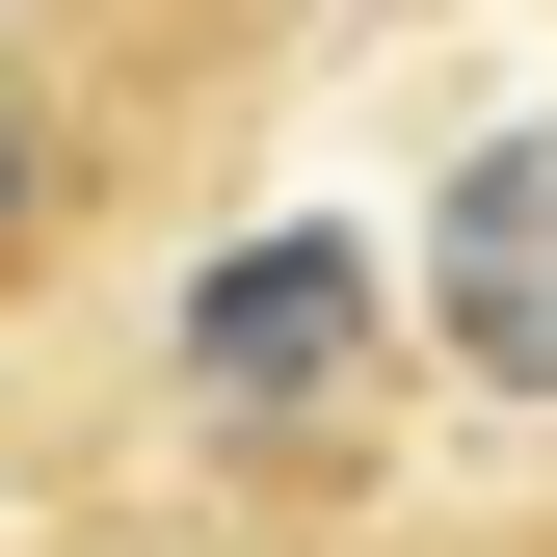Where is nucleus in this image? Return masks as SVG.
<instances>
[{"instance_id":"nucleus-2","label":"nucleus","mask_w":557,"mask_h":557,"mask_svg":"<svg viewBox=\"0 0 557 557\" xmlns=\"http://www.w3.org/2000/svg\"><path fill=\"white\" fill-rule=\"evenodd\" d=\"M186 557H557V478H505V505H239Z\"/></svg>"},{"instance_id":"nucleus-1","label":"nucleus","mask_w":557,"mask_h":557,"mask_svg":"<svg viewBox=\"0 0 557 557\" xmlns=\"http://www.w3.org/2000/svg\"><path fill=\"white\" fill-rule=\"evenodd\" d=\"M319 0H0V345H53L107 265H160L293 107Z\"/></svg>"}]
</instances>
